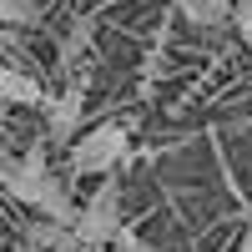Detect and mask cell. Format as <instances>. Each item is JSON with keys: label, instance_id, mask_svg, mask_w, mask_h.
<instances>
[{"label": "cell", "instance_id": "obj_11", "mask_svg": "<svg viewBox=\"0 0 252 252\" xmlns=\"http://www.w3.org/2000/svg\"><path fill=\"white\" fill-rule=\"evenodd\" d=\"M242 252H252V227H247V237H242Z\"/></svg>", "mask_w": 252, "mask_h": 252}, {"label": "cell", "instance_id": "obj_1", "mask_svg": "<svg viewBox=\"0 0 252 252\" xmlns=\"http://www.w3.org/2000/svg\"><path fill=\"white\" fill-rule=\"evenodd\" d=\"M0 187H5L15 202L35 207L40 217H51V222H61V227H71V217H76V202H71V192H66V182L51 177L40 146H31L26 157L0 152Z\"/></svg>", "mask_w": 252, "mask_h": 252}, {"label": "cell", "instance_id": "obj_8", "mask_svg": "<svg viewBox=\"0 0 252 252\" xmlns=\"http://www.w3.org/2000/svg\"><path fill=\"white\" fill-rule=\"evenodd\" d=\"M31 20H35L31 0H0V26H31Z\"/></svg>", "mask_w": 252, "mask_h": 252}, {"label": "cell", "instance_id": "obj_4", "mask_svg": "<svg viewBox=\"0 0 252 252\" xmlns=\"http://www.w3.org/2000/svg\"><path fill=\"white\" fill-rule=\"evenodd\" d=\"M172 5L192 20V26H227V20H232V0H172Z\"/></svg>", "mask_w": 252, "mask_h": 252}, {"label": "cell", "instance_id": "obj_10", "mask_svg": "<svg viewBox=\"0 0 252 252\" xmlns=\"http://www.w3.org/2000/svg\"><path fill=\"white\" fill-rule=\"evenodd\" d=\"M232 20H237V31H242V40L252 46V0H242V5H232Z\"/></svg>", "mask_w": 252, "mask_h": 252}, {"label": "cell", "instance_id": "obj_6", "mask_svg": "<svg viewBox=\"0 0 252 252\" xmlns=\"http://www.w3.org/2000/svg\"><path fill=\"white\" fill-rule=\"evenodd\" d=\"M76 126H81V91H66V96L51 106V136H56V141H71Z\"/></svg>", "mask_w": 252, "mask_h": 252}, {"label": "cell", "instance_id": "obj_9", "mask_svg": "<svg viewBox=\"0 0 252 252\" xmlns=\"http://www.w3.org/2000/svg\"><path fill=\"white\" fill-rule=\"evenodd\" d=\"M86 40H91V20H76V31H71V40H66V61H76L81 51H86Z\"/></svg>", "mask_w": 252, "mask_h": 252}, {"label": "cell", "instance_id": "obj_12", "mask_svg": "<svg viewBox=\"0 0 252 252\" xmlns=\"http://www.w3.org/2000/svg\"><path fill=\"white\" fill-rule=\"evenodd\" d=\"M242 217H247V227H252V207H242Z\"/></svg>", "mask_w": 252, "mask_h": 252}, {"label": "cell", "instance_id": "obj_7", "mask_svg": "<svg viewBox=\"0 0 252 252\" xmlns=\"http://www.w3.org/2000/svg\"><path fill=\"white\" fill-rule=\"evenodd\" d=\"M26 237H31V247H61V242H71V237H66V227H61V222H51V217H40Z\"/></svg>", "mask_w": 252, "mask_h": 252}, {"label": "cell", "instance_id": "obj_2", "mask_svg": "<svg viewBox=\"0 0 252 252\" xmlns=\"http://www.w3.org/2000/svg\"><path fill=\"white\" fill-rule=\"evenodd\" d=\"M121 232H126V227H121V182L106 177L91 192V202L71 217V242H81V247H106Z\"/></svg>", "mask_w": 252, "mask_h": 252}, {"label": "cell", "instance_id": "obj_3", "mask_svg": "<svg viewBox=\"0 0 252 252\" xmlns=\"http://www.w3.org/2000/svg\"><path fill=\"white\" fill-rule=\"evenodd\" d=\"M126 146H131V131L126 126H91L81 141H71V172L76 177H101V172H116Z\"/></svg>", "mask_w": 252, "mask_h": 252}, {"label": "cell", "instance_id": "obj_5", "mask_svg": "<svg viewBox=\"0 0 252 252\" xmlns=\"http://www.w3.org/2000/svg\"><path fill=\"white\" fill-rule=\"evenodd\" d=\"M0 101H5V106H35V101H40V86H35L31 76L0 66Z\"/></svg>", "mask_w": 252, "mask_h": 252}]
</instances>
